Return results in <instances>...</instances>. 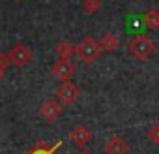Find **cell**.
Instances as JSON below:
<instances>
[{
    "label": "cell",
    "instance_id": "cell-7",
    "mask_svg": "<svg viewBox=\"0 0 159 154\" xmlns=\"http://www.w3.org/2000/svg\"><path fill=\"white\" fill-rule=\"evenodd\" d=\"M92 139V132L86 128V126H75L71 132H69V141L79 147V148H84Z\"/></svg>",
    "mask_w": 159,
    "mask_h": 154
},
{
    "label": "cell",
    "instance_id": "cell-16",
    "mask_svg": "<svg viewBox=\"0 0 159 154\" xmlns=\"http://www.w3.org/2000/svg\"><path fill=\"white\" fill-rule=\"evenodd\" d=\"M10 64H11V62H10V56H8L6 53H0V70H2V71H6Z\"/></svg>",
    "mask_w": 159,
    "mask_h": 154
},
{
    "label": "cell",
    "instance_id": "cell-8",
    "mask_svg": "<svg viewBox=\"0 0 159 154\" xmlns=\"http://www.w3.org/2000/svg\"><path fill=\"white\" fill-rule=\"evenodd\" d=\"M103 148H105V154H127V150H129L127 143H125L120 135L111 137V139L105 143Z\"/></svg>",
    "mask_w": 159,
    "mask_h": 154
},
{
    "label": "cell",
    "instance_id": "cell-18",
    "mask_svg": "<svg viewBox=\"0 0 159 154\" xmlns=\"http://www.w3.org/2000/svg\"><path fill=\"white\" fill-rule=\"evenodd\" d=\"M2 81H4V71L0 70V83H2Z\"/></svg>",
    "mask_w": 159,
    "mask_h": 154
},
{
    "label": "cell",
    "instance_id": "cell-15",
    "mask_svg": "<svg viewBox=\"0 0 159 154\" xmlns=\"http://www.w3.org/2000/svg\"><path fill=\"white\" fill-rule=\"evenodd\" d=\"M60 145H62V141H58V143H56L52 148H41V147H36V148H34L30 154H54V150H56Z\"/></svg>",
    "mask_w": 159,
    "mask_h": 154
},
{
    "label": "cell",
    "instance_id": "cell-11",
    "mask_svg": "<svg viewBox=\"0 0 159 154\" xmlns=\"http://www.w3.org/2000/svg\"><path fill=\"white\" fill-rule=\"evenodd\" d=\"M54 53L58 58H71V55L75 53V47L71 45V41H58L54 47Z\"/></svg>",
    "mask_w": 159,
    "mask_h": 154
},
{
    "label": "cell",
    "instance_id": "cell-3",
    "mask_svg": "<svg viewBox=\"0 0 159 154\" xmlns=\"http://www.w3.org/2000/svg\"><path fill=\"white\" fill-rule=\"evenodd\" d=\"M8 56H10V62H11L13 66L23 68V66L30 64V60H32V49H30L26 43L19 41V43H15V45L11 47V51L8 53Z\"/></svg>",
    "mask_w": 159,
    "mask_h": 154
},
{
    "label": "cell",
    "instance_id": "cell-13",
    "mask_svg": "<svg viewBox=\"0 0 159 154\" xmlns=\"http://www.w3.org/2000/svg\"><path fill=\"white\" fill-rule=\"evenodd\" d=\"M101 8V0H83V10L86 13H96Z\"/></svg>",
    "mask_w": 159,
    "mask_h": 154
},
{
    "label": "cell",
    "instance_id": "cell-2",
    "mask_svg": "<svg viewBox=\"0 0 159 154\" xmlns=\"http://www.w3.org/2000/svg\"><path fill=\"white\" fill-rule=\"evenodd\" d=\"M153 49H155V45H153L152 38H148L146 34H137L129 41V53L137 60H148V56L153 53Z\"/></svg>",
    "mask_w": 159,
    "mask_h": 154
},
{
    "label": "cell",
    "instance_id": "cell-12",
    "mask_svg": "<svg viewBox=\"0 0 159 154\" xmlns=\"http://www.w3.org/2000/svg\"><path fill=\"white\" fill-rule=\"evenodd\" d=\"M144 23H146V28L157 30L159 28V10H148L144 13Z\"/></svg>",
    "mask_w": 159,
    "mask_h": 154
},
{
    "label": "cell",
    "instance_id": "cell-17",
    "mask_svg": "<svg viewBox=\"0 0 159 154\" xmlns=\"http://www.w3.org/2000/svg\"><path fill=\"white\" fill-rule=\"evenodd\" d=\"M79 154H92V152H90V150H86V148H83L81 152H79Z\"/></svg>",
    "mask_w": 159,
    "mask_h": 154
},
{
    "label": "cell",
    "instance_id": "cell-10",
    "mask_svg": "<svg viewBox=\"0 0 159 154\" xmlns=\"http://www.w3.org/2000/svg\"><path fill=\"white\" fill-rule=\"evenodd\" d=\"M99 43H101L103 51H116L120 47V38L116 34H112V32H107V34H103V38L99 40Z\"/></svg>",
    "mask_w": 159,
    "mask_h": 154
},
{
    "label": "cell",
    "instance_id": "cell-14",
    "mask_svg": "<svg viewBox=\"0 0 159 154\" xmlns=\"http://www.w3.org/2000/svg\"><path fill=\"white\" fill-rule=\"evenodd\" d=\"M146 137L153 143V145H159V124H153L146 130Z\"/></svg>",
    "mask_w": 159,
    "mask_h": 154
},
{
    "label": "cell",
    "instance_id": "cell-4",
    "mask_svg": "<svg viewBox=\"0 0 159 154\" xmlns=\"http://www.w3.org/2000/svg\"><path fill=\"white\" fill-rule=\"evenodd\" d=\"M79 87L75 85V83H71V81H62L60 85H58V89H56V98L62 102V103H66V105H71V103H75V100L79 98Z\"/></svg>",
    "mask_w": 159,
    "mask_h": 154
},
{
    "label": "cell",
    "instance_id": "cell-5",
    "mask_svg": "<svg viewBox=\"0 0 159 154\" xmlns=\"http://www.w3.org/2000/svg\"><path fill=\"white\" fill-rule=\"evenodd\" d=\"M62 111H64V107H62V102L56 98V100H45L43 103H41V107H39V115L47 120V122H54V120H58L60 118V115H62Z\"/></svg>",
    "mask_w": 159,
    "mask_h": 154
},
{
    "label": "cell",
    "instance_id": "cell-6",
    "mask_svg": "<svg viewBox=\"0 0 159 154\" xmlns=\"http://www.w3.org/2000/svg\"><path fill=\"white\" fill-rule=\"evenodd\" d=\"M51 73L56 77V79H60V81H69L71 75L75 73V66H73V62L69 58H58L52 64Z\"/></svg>",
    "mask_w": 159,
    "mask_h": 154
},
{
    "label": "cell",
    "instance_id": "cell-1",
    "mask_svg": "<svg viewBox=\"0 0 159 154\" xmlns=\"http://www.w3.org/2000/svg\"><path fill=\"white\" fill-rule=\"evenodd\" d=\"M101 51H103L101 43L98 40H94L92 36H84L81 41L77 43V47H75V55L81 58L83 62H86V64H92L94 60H98Z\"/></svg>",
    "mask_w": 159,
    "mask_h": 154
},
{
    "label": "cell",
    "instance_id": "cell-9",
    "mask_svg": "<svg viewBox=\"0 0 159 154\" xmlns=\"http://www.w3.org/2000/svg\"><path fill=\"white\" fill-rule=\"evenodd\" d=\"M142 26H146L144 15H140V13H129L127 15V19H125V30L127 32H133L135 36L142 34Z\"/></svg>",
    "mask_w": 159,
    "mask_h": 154
}]
</instances>
